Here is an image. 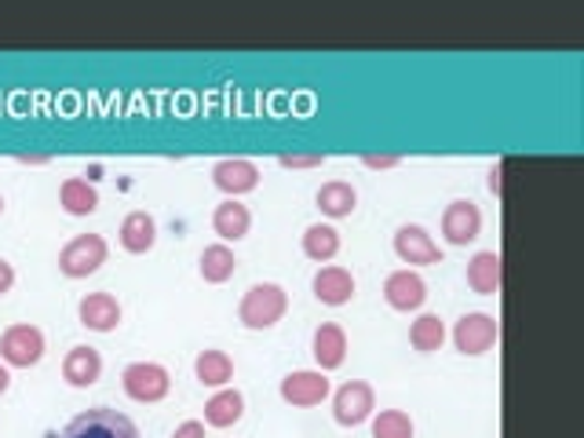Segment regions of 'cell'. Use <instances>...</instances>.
<instances>
[{"label": "cell", "mask_w": 584, "mask_h": 438, "mask_svg": "<svg viewBox=\"0 0 584 438\" xmlns=\"http://www.w3.org/2000/svg\"><path fill=\"white\" fill-rule=\"evenodd\" d=\"M289 311V293L275 282H259L249 288L245 296H241L238 304V322L245 328H253V333H259V328H275L281 318H285Z\"/></svg>", "instance_id": "1"}, {"label": "cell", "mask_w": 584, "mask_h": 438, "mask_svg": "<svg viewBox=\"0 0 584 438\" xmlns=\"http://www.w3.org/2000/svg\"><path fill=\"white\" fill-rule=\"evenodd\" d=\"M59 438H143V435H139L132 416L110 410V405H96V410L77 413Z\"/></svg>", "instance_id": "2"}, {"label": "cell", "mask_w": 584, "mask_h": 438, "mask_svg": "<svg viewBox=\"0 0 584 438\" xmlns=\"http://www.w3.org/2000/svg\"><path fill=\"white\" fill-rule=\"evenodd\" d=\"M48 344H45V333L29 322H18V325H8L0 333V362L8 370H34V365L45 358Z\"/></svg>", "instance_id": "3"}, {"label": "cell", "mask_w": 584, "mask_h": 438, "mask_svg": "<svg viewBox=\"0 0 584 438\" xmlns=\"http://www.w3.org/2000/svg\"><path fill=\"white\" fill-rule=\"evenodd\" d=\"M120 387H125V395L132 398V402L154 405V402H165L168 391H173V376L157 362H132L120 373Z\"/></svg>", "instance_id": "4"}, {"label": "cell", "mask_w": 584, "mask_h": 438, "mask_svg": "<svg viewBox=\"0 0 584 438\" xmlns=\"http://www.w3.org/2000/svg\"><path fill=\"white\" fill-rule=\"evenodd\" d=\"M106 256H110V245L103 234H77L74 242H66L63 253H59V271L66 278H88L106 263Z\"/></svg>", "instance_id": "5"}, {"label": "cell", "mask_w": 584, "mask_h": 438, "mask_svg": "<svg viewBox=\"0 0 584 438\" xmlns=\"http://www.w3.org/2000/svg\"><path fill=\"white\" fill-rule=\"evenodd\" d=\"M449 336H453V347H457L460 355L479 358V355L493 351V344L500 340V325H497V318L486 314V311H471L453 325Z\"/></svg>", "instance_id": "6"}, {"label": "cell", "mask_w": 584, "mask_h": 438, "mask_svg": "<svg viewBox=\"0 0 584 438\" xmlns=\"http://www.w3.org/2000/svg\"><path fill=\"white\" fill-rule=\"evenodd\" d=\"M372 410H377V391L366 381H347L344 387L332 391V416H337L340 427L366 424Z\"/></svg>", "instance_id": "7"}, {"label": "cell", "mask_w": 584, "mask_h": 438, "mask_svg": "<svg viewBox=\"0 0 584 438\" xmlns=\"http://www.w3.org/2000/svg\"><path fill=\"white\" fill-rule=\"evenodd\" d=\"M395 256L402 263H409V271L417 267H431L442 263V248L420 223H402L395 231Z\"/></svg>", "instance_id": "8"}, {"label": "cell", "mask_w": 584, "mask_h": 438, "mask_svg": "<svg viewBox=\"0 0 584 438\" xmlns=\"http://www.w3.org/2000/svg\"><path fill=\"white\" fill-rule=\"evenodd\" d=\"M278 391L289 405H296V410H315V405H321L332 395V384L321 370H296L281 381Z\"/></svg>", "instance_id": "9"}, {"label": "cell", "mask_w": 584, "mask_h": 438, "mask_svg": "<svg viewBox=\"0 0 584 438\" xmlns=\"http://www.w3.org/2000/svg\"><path fill=\"white\" fill-rule=\"evenodd\" d=\"M213 183L219 194L227 197H245L259 186V165L249 162V157H224V162L213 165Z\"/></svg>", "instance_id": "10"}, {"label": "cell", "mask_w": 584, "mask_h": 438, "mask_svg": "<svg viewBox=\"0 0 584 438\" xmlns=\"http://www.w3.org/2000/svg\"><path fill=\"white\" fill-rule=\"evenodd\" d=\"M479 234H482L479 205L468 202V197H457V202H449L446 212H442V237H446L449 245L465 248V245L475 242Z\"/></svg>", "instance_id": "11"}, {"label": "cell", "mask_w": 584, "mask_h": 438, "mask_svg": "<svg viewBox=\"0 0 584 438\" xmlns=\"http://www.w3.org/2000/svg\"><path fill=\"white\" fill-rule=\"evenodd\" d=\"M384 300H388L391 311H402V314L420 311L424 300H428V282L420 278V271H409V267H402V271L388 274Z\"/></svg>", "instance_id": "12"}, {"label": "cell", "mask_w": 584, "mask_h": 438, "mask_svg": "<svg viewBox=\"0 0 584 438\" xmlns=\"http://www.w3.org/2000/svg\"><path fill=\"white\" fill-rule=\"evenodd\" d=\"M468 288L479 296H497L500 285H505V256L493 253V248H482V253H475L468 260Z\"/></svg>", "instance_id": "13"}, {"label": "cell", "mask_w": 584, "mask_h": 438, "mask_svg": "<svg viewBox=\"0 0 584 438\" xmlns=\"http://www.w3.org/2000/svg\"><path fill=\"white\" fill-rule=\"evenodd\" d=\"M310 355H315L318 370L321 373H332L347 362V333L344 325L337 322H321L315 328V340H310Z\"/></svg>", "instance_id": "14"}, {"label": "cell", "mask_w": 584, "mask_h": 438, "mask_svg": "<svg viewBox=\"0 0 584 438\" xmlns=\"http://www.w3.org/2000/svg\"><path fill=\"white\" fill-rule=\"evenodd\" d=\"M310 288H315L318 304L326 307H344L355 300V274L347 271V267H321V271L315 274V282H310Z\"/></svg>", "instance_id": "15"}, {"label": "cell", "mask_w": 584, "mask_h": 438, "mask_svg": "<svg viewBox=\"0 0 584 438\" xmlns=\"http://www.w3.org/2000/svg\"><path fill=\"white\" fill-rule=\"evenodd\" d=\"M117 242L125 253L132 256H147L150 248L157 245V219L143 212V208H136V212H128L120 219V231H117Z\"/></svg>", "instance_id": "16"}, {"label": "cell", "mask_w": 584, "mask_h": 438, "mask_svg": "<svg viewBox=\"0 0 584 438\" xmlns=\"http://www.w3.org/2000/svg\"><path fill=\"white\" fill-rule=\"evenodd\" d=\"M99 376H103V355L88 344L69 347L63 358V381L69 387H92L99 384Z\"/></svg>", "instance_id": "17"}, {"label": "cell", "mask_w": 584, "mask_h": 438, "mask_svg": "<svg viewBox=\"0 0 584 438\" xmlns=\"http://www.w3.org/2000/svg\"><path fill=\"white\" fill-rule=\"evenodd\" d=\"M77 318H80V325L92 328V333H114L120 325V304H117V296H110V293H88L77 307Z\"/></svg>", "instance_id": "18"}, {"label": "cell", "mask_w": 584, "mask_h": 438, "mask_svg": "<svg viewBox=\"0 0 584 438\" xmlns=\"http://www.w3.org/2000/svg\"><path fill=\"white\" fill-rule=\"evenodd\" d=\"M213 231L219 234V242H241L249 231H253V212L249 205L234 202V197H224L216 208H213Z\"/></svg>", "instance_id": "19"}, {"label": "cell", "mask_w": 584, "mask_h": 438, "mask_svg": "<svg viewBox=\"0 0 584 438\" xmlns=\"http://www.w3.org/2000/svg\"><path fill=\"white\" fill-rule=\"evenodd\" d=\"M241 416H245V395L234 391V387H219L205 402V427H216V431L234 427Z\"/></svg>", "instance_id": "20"}, {"label": "cell", "mask_w": 584, "mask_h": 438, "mask_svg": "<svg viewBox=\"0 0 584 438\" xmlns=\"http://www.w3.org/2000/svg\"><path fill=\"white\" fill-rule=\"evenodd\" d=\"M315 202L321 208V216L329 219H347L351 212L358 208V191L351 183H344V179H329V183L318 186Z\"/></svg>", "instance_id": "21"}, {"label": "cell", "mask_w": 584, "mask_h": 438, "mask_svg": "<svg viewBox=\"0 0 584 438\" xmlns=\"http://www.w3.org/2000/svg\"><path fill=\"white\" fill-rule=\"evenodd\" d=\"M198 271L201 278H205L208 285H224L234 278L238 271V256H234V248L224 245V242H216V245H205V253H201V260H198Z\"/></svg>", "instance_id": "22"}, {"label": "cell", "mask_w": 584, "mask_h": 438, "mask_svg": "<svg viewBox=\"0 0 584 438\" xmlns=\"http://www.w3.org/2000/svg\"><path fill=\"white\" fill-rule=\"evenodd\" d=\"M300 248H304V256L310 263H332L340 253V231L332 223H310L304 231Z\"/></svg>", "instance_id": "23"}, {"label": "cell", "mask_w": 584, "mask_h": 438, "mask_svg": "<svg viewBox=\"0 0 584 438\" xmlns=\"http://www.w3.org/2000/svg\"><path fill=\"white\" fill-rule=\"evenodd\" d=\"M194 373H198V381L205 387H216V391H219V387H227L230 381H234V358H230L227 351L208 347V351L198 355Z\"/></svg>", "instance_id": "24"}, {"label": "cell", "mask_w": 584, "mask_h": 438, "mask_svg": "<svg viewBox=\"0 0 584 438\" xmlns=\"http://www.w3.org/2000/svg\"><path fill=\"white\" fill-rule=\"evenodd\" d=\"M59 205H63V212L69 216H92L99 208V191L88 179H66L63 186H59Z\"/></svg>", "instance_id": "25"}, {"label": "cell", "mask_w": 584, "mask_h": 438, "mask_svg": "<svg viewBox=\"0 0 584 438\" xmlns=\"http://www.w3.org/2000/svg\"><path fill=\"white\" fill-rule=\"evenodd\" d=\"M409 344H412V351H420V355L442 351V344H446V322H442L439 314H420L417 322L409 325Z\"/></svg>", "instance_id": "26"}, {"label": "cell", "mask_w": 584, "mask_h": 438, "mask_svg": "<svg viewBox=\"0 0 584 438\" xmlns=\"http://www.w3.org/2000/svg\"><path fill=\"white\" fill-rule=\"evenodd\" d=\"M412 416L402 410H380L372 416V438H412Z\"/></svg>", "instance_id": "27"}, {"label": "cell", "mask_w": 584, "mask_h": 438, "mask_svg": "<svg viewBox=\"0 0 584 438\" xmlns=\"http://www.w3.org/2000/svg\"><path fill=\"white\" fill-rule=\"evenodd\" d=\"M281 168H292V172H304V168H321L326 165V154H278Z\"/></svg>", "instance_id": "28"}, {"label": "cell", "mask_w": 584, "mask_h": 438, "mask_svg": "<svg viewBox=\"0 0 584 438\" xmlns=\"http://www.w3.org/2000/svg\"><path fill=\"white\" fill-rule=\"evenodd\" d=\"M361 165L372 168V172H388V168L402 165V154H361Z\"/></svg>", "instance_id": "29"}, {"label": "cell", "mask_w": 584, "mask_h": 438, "mask_svg": "<svg viewBox=\"0 0 584 438\" xmlns=\"http://www.w3.org/2000/svg\"><path fill=\"white\" fill-rule=\"evenodd\" d=\"M173 438H205V424H201V421H183L173 431Z\"/></svg>", "instance_id": "30"}, {"label": "cell", "mask_w": 584, "mask_h": 438, "mask_svg": "<svg viewBox=\"0 0 584 438\" xmlns=\"http://www.w3.org/2000/svg\"><path fill=\"white\" fill-rule=\"evenodd\" d=\"M12 285H15V267L8 260H0V296L12 293Z\"/></svg>", "instance_id": "31"}, {"label": "cell", "mask_w": 584, "mask_h": 438, "mask_svg": "<svg viewBox=\"0 0 584 438\" xmlns=\"http://www.w3.org/2000/svg\"><path fill=\"white\" fill-rule=\"evenodd\" d=\"M490 191L500 197V191H505V165H493L490 168Z\"/></svg>", "instance_id": "32"}, {"label": "cell", "mask_w": 584, "mask_h": 438, "mask_svg": "<svg viewBox=\"0 0 584 438\" xmlns=\"http://www.w3.org/2000/svg\"><path fill=\"white\" fill-rule=\"evenodd\" d=\"M18 165H48L52 162V154H15Z\"/></svg>", "instance_id": "33"}, {"label": "cell", "mask_w": 584, "mask_h": 438, "mask_svg": "<svg viewBox=\"0 0 584 438\" xmlns=\"http://www.w3.org/2000/svg\"><path fill=\"white\" fill-rule=\"evenodd\" d=\"M8 387H12V376H8V365H4V362H0V395H4V391H8Z\"/></svg>", "instance_id": "34"}, {"label": "cell", "mask_w": 584, "mask_h": 438, "mask_svg": "<svg viewBox=\"0 0 584 438\" xmlns=\"http://www.w3.org/2000/svg\"><path fill=\"white\" fill-rule=\"evenodd\" d=\"M0 216H4V197H0Z\"/></svg>", "instance_id": "35"}]
</instances>
